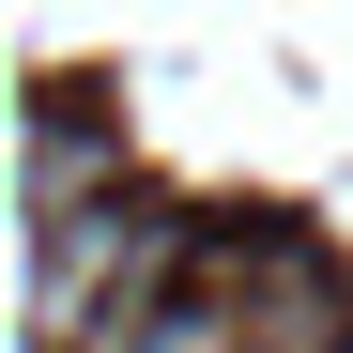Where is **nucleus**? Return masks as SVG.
Listing matches in <instances>:
<instances>
[{
  "label": "nucleus",
  "mask_w": 353,
  "mask_h": 353,
  "mask_svg": "<svg viewBox=\"0 0 353 353\" xmlns=\"http://www.w3.org/2000/svg\"><path fill=\"white\" fill-rule=\"evenodd\" d=\"M92 353H246V292H230V276H215V292H154V307L108 323Z\"/></svg>",
  "instance_id": "3"
},
{
  "label": "nucleus",
  "mask_w": 353,
  "mask_h": 353,
  "mask_svg": "<svg viewBox=\"0 0 353 353\" xmlns=\"http://www.w3.org/2000/svg\"><path fill=\"white\" fill-rule=\"evenodd\" d=\"M92 200H123V154L46 108V123H31V230H62V215H92Z\"/></svg>",
  "instance_id": "2"
},
{
  "label": "nucleus",
  "mask_w": 353,
  "mask_h": 353,
  "mask_svg": "<svg viewBox=\"0 0 353 353\" xmlns=\"http://www.w3.org/2000/svg\"><path fill=\"white\" fill-rule=\"evenodd\" d=\"M169 276H185V230L92 200V215H62V230H31V338H46V353H92L108 323H139Z\"/></svg>",
  "instance_id": "1"
},
{
  "label": "nucleus",
  "mask_w": 353,
  "mask_h": 353,
  "mask_svg": "<svg viewBox=\"0 0 353 353\" xmlns=\"http://www.w3.org/2000/svg\"><path fill=\"white\" fill-rule=\"evenodd\" d=\"M338 353H353V338H338Z\"/></svg>",
  "instance_id": "4"
}]
</instances>
